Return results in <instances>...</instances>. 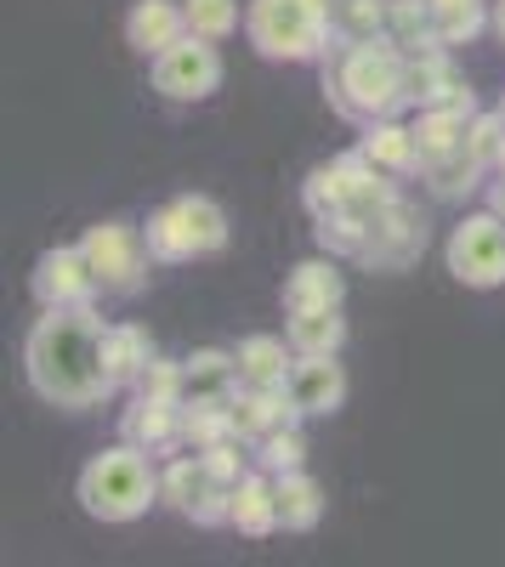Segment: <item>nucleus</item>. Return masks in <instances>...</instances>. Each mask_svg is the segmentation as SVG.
<instances>
[{"label":"nucleus","instance_id":"obj_1","mask_svg":"<svg viewBox=\"0 0 505 567\" xmlns=\"http://www.w3.org/2000/svg\"><path fill=\"white\" fill-rule=\"evenodd\" d=\"M109 323L91 307H40V318L29 323V341H23V374H29V392L52 409H97L103 398H114V374H109Z\"/></svg>","mask_w":505,"mask_h":567},{"label":"nucleus","instance_id":"obj_2","mask_svg":"<svg viewBox=\"0 0 505 567\" xmlns=\"http://www.w3.org/2000/svg\"><path fill=\"white\" fill-rule=\"evenodd\" d=\"M324 91L341 120L352 125H370V120H387L403 103V52L381 34V40H358V45H336V52L324 58Z\"/></svg>","mask_w":505,"mask_h":567},{"label":"nucleus","instance_id":"obj_3","mask_svg":"<svg viewBox=\"0 0 505 567\" xmlns=\"http://www.w3.org/2000/svg\"><path fill=\"white\" fill-rule=\"evenodd\" d=\"M74 499L85 516H97V523H136V516H148L159 505V471H154V454L136 449V443H114L103 454H91L74 477Z\"/></svg>","mask_w":505,"mask_h":567},{"label":"nucleus","instance_id":"obj_4","mask_svg":"<svg viewBox=\"0 0 505 567\" xmlns=\"http://www.w3.org/2000/svg\"><path fill=\"white\" fill-rule=\"evenodd\" d=\"M245 40L267 63H324L336 52L330 12L312 7V0H250Z\"/></svg>","mask_w":505,"mask_h":567},{"label":"nucleus","instance_id":"obj_5","mask_svg":"<svg viewBox=\"0 0 505 567\" xmlns=\"http://www.w3.org/2000/svg\"><path fill=\"white\" fill-rule=\"evenodd\" d=\"M143 239H148L154 267L205 261V256L227 250V210H221L210 194H176V199H165V205L148 216Z\"/></svg>","mask_w":505,"mask_h":567},{"label":"nucleus","instance_id":"obj_6","mask_svg":"<svg viewBox=\"0 0 505 567\" xmlns=\"http://www.w3.org/2000/svg\"><path fill=\"white\" fill-rule=\"evenodd\" d=\"M443 267L466 290H499L505 284V216L494 205L461 216L449 233V245H443Z\"/></svg>","mask_w":505,"mask_h":567},{"label":"nucleus","instance_id":"obj_7","mask_svg":"<svg viewBox=\"0 0 505 567\" xmlns=\"http://www.w3.org/2000/svg\"><path fill=\"white\" fill-rule=\"evenodd\" d=\"M80 250L91 261V272H97L103 284V296H136L148 284V239H143V227H131V221H91L80 233Z\"/></svg>","mask_w":505,"mask_h":567},{"label":"nucleus","instance_id":"obj_8","mask_svg":"<svg viewBox=\"0 0 505 567\" xmlns=\"http://www.w3.org/2000/svg\"><path fill=\"white\" fill-rule=\"evenodd\" d=\"M159 499H165L176 516L199 523V528H221V523H227V511H234V488H227L216 471L205 465L199 449L165 460V471H159Z\"/></svg>","mask_w":505,"mask_h":567},{"label":"nucleus","instance_id":"obj_9","mask_svg":"<svg viewBox=\"0 0 505 567\" xmlns=\"http://www.w3.org/2000/svg\"><path fill=\"white\" fill-rule=\"evenodd\" d=\"M148 74H154V91L165 103H205L221 85V52L205 34H182L176 45H165V52L154 58Z\"/></svg>","mask_w":505,"mask_h":567},{"label":"nucleus","instance_id":"obj_10","mask_svg":"<svg viewBox=\"0 0 505 567\" xmlns=\"http://www.w3.org/2000/svg\"><path fill=\"white\" fill-rule=\"evenodd\" d=\"M421 250H426V221H421L415 205L398 194V199L370 221V233H363L358 261L375 267V272H403L409 261H421Z\"/></svg>","mask_w":505,"mask_h":567},{"label":"nucleus","instance_id":"obj_11","mask_svg":"<svg viewBox=\"0 0 505 567\" xmlns=\"http://www.w3.org/2000/svg\"><path fill=\"white\" fill-rule=\"evenodd\" d=\"M29 290L40 307H91L103 296V284H97L80 245H52V250H40V261L29 272Z\"/></svg>","mask_w":505,"mask_h":567},{"label":"nucleus","instance_id":"obj_12","mask_svg":"<svg viewBox=\"0 0 505 567\" xmlns=\"http://www.w3.org/2000/svg\"><path fill=\"white\" fill-rule=\"evenodd\" d=\"M403 103L409 109L454 103V109H472L477 114V91L461 80V69L449 63V45H437V52H421V58L403 63Z\"/></svg>","mask_w":505,"mask_h":567},{"label":"nucleus","instance_id":"obj_13","mask_svg":"<svg viewBox=\"0 0 505 567\" xmlns=\"http://www.w3.org/2000/svg\"><path fill=\"white\" fill-rule=\"evenodd\" d=\"M285 386H290L301 420H330V414H341V403H347L341 352H307V358H296V369H290Z\"/></svg>","mask_w":505,"mask_h":567},{"label":"nucleus","instance_id":"obj_14","mask_svg":"<svg viewBox=\"0 0 505 567\" xmlns=\"http://www.w3.org/2000/svg\"><path fill=\"white\" fill-rule=\"evenodd\" d=\"M182 409H188V403H159V398L131 392V403L120 409V437L171 460V454L188 449V443H182Z\"/></svg>","mask_w":505,"mask_h":567},{"label":"nucleus","instance_id":"obj_15","mask_svg":"<svg viewBox=\"0 0 505 567\" xmlns=\"http://www.w3.org/2000/svg\"><path fill=\"white\" fill-rule=\"evenodd\" d=\"M227 414H234V432L256 449L261 437H272L279 425H296L301 409L290 398V386H239V398L227 403Z\"/></svg>","mask_w":505,"mask_h":567},{"label":"nucleus","instance_id":"obj_16","mask_svg":"<svg viewBox=\"0 0 505 567\" xmlns=\"http://www.w3.org/2000/svg\"><path fill=\"white\" fill-rule=\"evenodd\" d=\"M182 34H188V7H182V0H136L125 12V45L148 63L165 45H176Z\"/></svg>","mask_w":505,"mask_h":567},{"label":"nucleus","instance_id":"obj_17","mask_svg":"<svg viewBox=\"0 0 505 567\" xmlns=\"http://www.w3.org/2000/svg\"><path fill=\"white\" fill-rule=\"evenodd\" d=\"M285 312H307V307H341L347 301V278H341V256H312V261H296L285 272V290H279Z\"/></svg>","mask_w":505,"mask_h":567},{"label":"nucleus","instance_id":"obj_18","mask_svg":"<svg viewBox=\"0 0 505 567\" xmlns=\"http://www.w3.org/2000/svg\"><path fill=\"white\" fill-rule=\"evenodd\" d=\"M483 114V109H477ZM472 109H454V103H437V109H415V148H421V171L443 165L449 154H461L466 148V136H472Z\"/></svg>","mask_w":505,"mask_h":567},{"label":"nucleus","instance_id":"obj_19","mask_svg":"<svg viewBox=\"0 0 505 567\" xmlns=\"http://www.w3.org/2000/svg\"><path fill=\"white\" fill-rule=\"evenodd\" d=\"M227 528H239L250 539H267L279 534V483H272V471H245L234 483V511H227Z\"/></svg>","mask_w":505,"mask_h":567},{"label":"nucleus","instance_id":"obj_20","mask_svg":"<svg viewBox=\"0 0 505 567\" xmlns=\"http://www.w3.org/2000/svg\"><path fill=\"white\" fill-rule=\"evenodd\" d=\"M358 154L370 159V165H381L387 176H415V171H421L415 125H403L398 114H387V120H370V125H363V136H358Z\"/></svg>","mask_w":505,"mask_h":567},{"label":"nucleus","instance_id":"obj_21","mask_svg":"<svg viewBox=\"0 0 505 567\" xmlns=\"http://www.w3.org/2000/svg\"><path fill=\"white\" fill-rule=\"evenodd\" d=\"M272 483H279V528L285 534H312L318 523H324L330 494H324V483H318L307 465L301 471H279Z\"/></svg>","mask_w":505,"mask_h":567},{"label":"nucleus","instance_id":"obj_22","mask_svg":"<svg viewBox=\"0 0 505 567\" xmlns=\"http://www.w3.org/2000/svg\"><path fill=\"white\" fill-rule=\"evenodd\" d=\"M188 363V403H234L239 398V358L227 347H199L182 358Z\"/></svg>","mask_w":505,"mask_h":567},{"label":"nucleus","instance_id":"obj_23","mask_svg":"<svg viewBox=\"0 0 505 567\" xmlns=\"http://www.w3.org/2000/svg\"><path fill=\"white\" fill-rule=\"evenodd\" d=\"M234 358H239V381L245 386H285L290 369H296L290 336H245L234 347Z\"/></svg>","mask_w":505,"mask_h":567},{"label":"nucleus","instance_id":"obj_24","mask_svg":"<svg viewBox=\"0 0 505 567\" xmlns=\"http://www.w3.org/2000/svg\"><path fill=\"white\" fill-rule=\"evenodd\" d=\"M103 352H109V374H114V386H136V374H143V369L159 358V347H154V336H148L143 323H109Z\"/></svg>","mask_w":505,"mask_h":567},{"label":"nucleus","instance_id":"obj_25","mask_svg":"<svg viewBox=\"0 0 505 567\" xmlns=\"http://www.w3.org/2000/svg\"><path fill=\"white\" fill-rule=\"evenodd\" d=\"M387 40L398 45L403 58H421V52H437V12L432 0H392V18H387Z\"/></svg>","mask_w":505,"mask_h":567},{"label":"nucleus","instance_id":"obj_26","mask_svg":"<svg viewBox=\"0 0 505 567\" xmlns=\"http://www.w3.org/2000/svg\"><path fill=\"white\" fill-rule=\"evenodd\" d=\"M285 318H290L285 336H290L296 358H307V352H341V347H347V318H341V307H307V312H285Z\"/></svg>","mask_w":505,"mask_h":567},{"label":"nucleus","instance_id":"obj_27","mask_svg":"<svg viewBox=\"0 0 505 567\" xmlns=\"http://www.w3.org/2000/svg\"><path fill=\"white\" fill-rule=\"evenodd\" d=\"M387 18H392V0H336L330 7V34H336V45L381 40Z\"/></svg>","mask_w":505,"mask_h":567},{"label":"nucleus","instance_id":"obj_28","mask_svg":"<svg viewBox=\"0 0 505 567\" xmlns=\"http://www.w3.org/2000/svg\"><path fill=\"white\" fill-rule=\"evenodd\" d=\"M421 176H426V187H432L437 199H466V194H477V187L494 176V165H483L472 148H461V154H449L443 165H432Z\"/></svg>","mask_w":505,"mask_h":567},{"label":"nucleus","instance_id":"obj_29","mask_svg":"<svg viewBox=\"0 0 505 567\" xmlns=\"http://www.w3.org/2000/svg\"><path fill=\"white\" fill-rule=\"evenodd\" d=\"M483 29H494V12L483 7V0H454V7H437V40L449 45H472Z\"/></svg>","mask_w":505,"mask_h":567},{"label":"nucleus","instance_id":"obj_30","mask_svg":"<svg viewBox=\"0 0 505 567\" xmlns=\"http://www.w3.org/2000/svg\"><path fill=\"white\" fill-rule=\"evenodd\" d=\"M188 7V34H205V40H234L245 12H239V0H182Z\"/></svg>","mask_w":505,"mask_h":567},{"label":"nucleus","instance_id":"obj_31","mask_svg":"<svg viewBox=\"0 0 505 567\" xmlns=\"http://www.w3.org/2000/svg\"><path fill=\"white\" fill-rule=\"evenodd\" d=\"M131 392L159 398V403H188V363H182V358H154L143 374H136Z\"/></svg>","mask_w":505,"mask_h":567},{"label":"nucleus","instance_id":"obj_32","mask_svg":"<svg viewBox=\"0 0 505 567\" xmlns=\"http://www.w3.org/2000/svg\"><path fill=\"white\" fill-rule=\"evenodd\" d=\"M256 465H261V471H272V477H279V471H301V465H307L301 420H296V425H279L272 437H261V443H256Z\"/></svg>","mask_w":505,"mask_h":567},{"label":"nucleus","instance_id":"obj_33","mask_svg":"<svg viewBox=\"0 0 505 567\" xmlns=\"http://www.w3.org/2000/svg\"><path fill=\"white\" fill-rule=\"evenodd\" d=\"M488 205L505 216V176H494V187H488Z\"/></svg>","mask_w":505,"mask_h":567},{"label":"nucleus","instance_id":"obj_34","mask_svg":"<svg viewBox=\"0 0 505 567\" xmlns=\"http://www.w3.org/2000/svg\"><path fill=\"white\" fill-rule=\"evenodd\" d=\"M494 34L505 40V0H494Z\"/></svg>","mask_w":505,"mask_h":567},{"label":"nucleus","instance_id":"obj_35","mask_svg":"<svg viewBox=\"0 0 505 567\" xmlns=\"http://www.w3.org/2000/svg\"><path fill=\"white\" fill-rule=\"evenodd\" d=\"M494 176H505V148H499V159H494Z\"/></svg>","mask_w":505,"mask_h":567},{"label":"nucleus","instance_id":"obj_36","mask_svg":"<svg viewBox=\"0 0 505 567\" xmlns=\"http://www.w3.org/2000/svg\"><path fill=\"white\" fill-rule=\"evenodd\" d=\"M312 7H324V12H330V7H336V0H312Z\"/></svg>","mask_w":505,"mask_h":567},{"label":"nucleus","instance_id":"obj_37","mask_svg":"<svg viewBox=\"0 0 505 567\" xmlns=\"http://www.w3.org/2000/svg\"><path fill=\"white\" fill-rule=\"evenodd\" d=\"M437 7H454V0H432V12H437Z\"/></svg>","mask_w":505,"mask_h":567},{"label":"nucleus","instance_id":"obj_38","mask_svg":"<svg viewBox=\"0 0 505 567\" xmlns=\"http://www.w3.org/2000/svg\"><path fill=\"white\" fill-rule=\"evenodd\" d=\"M499 120H505V97H499Z\"/></svg>","mask_w":505,"mask_h":567}]
</instances>
